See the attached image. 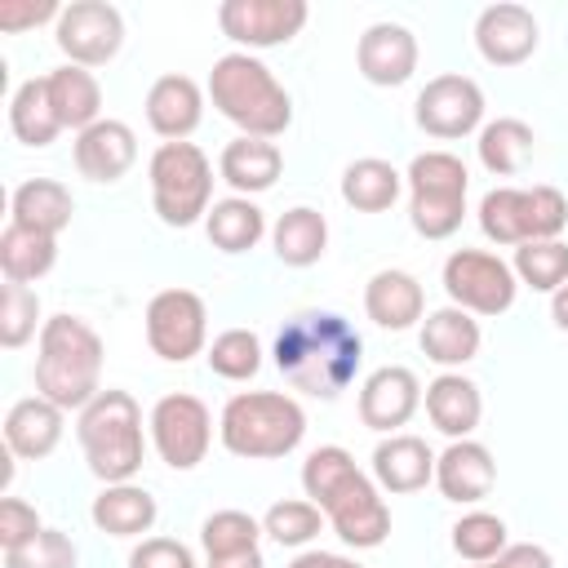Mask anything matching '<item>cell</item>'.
<instances>
[{"label":"cell","instance_id":"cell-46","mask_svg":"<svg viewBox=\"0 0 568 568\" xmlns=\"http://www.w3.org/2000/svg\"><path fill=\"white\" fill-rule=\"evenodd\" d=\"M58 22L62 9L53 0H40V4H0V31H27V27H40V22Z\"/></svg>","mask_w":568,"mask_h":568},{"label":"cell","instance_id":"cell-28","mask_svg":"<svg viewBox=\"0 0 568 568\" xmlns=\"http://www.w3.org/2000/svg\"><path fill=\"white\" fill-rule=\"evenodd\" d=\"M71 213H75V200L53 178H27L22 186H13L9 222H18V226L44 231V235H62L71 226Z\"/></svg>","mask_w":568,"mask_h":568},{"label":"cell","instance_id":"cell-19","mask_svg":"<svg viewBox=\"0 0 568 568\" xmlns=\"http://www.w3.org/2000/svg\"><path fill=\"white\" fill-rule=\"evenodd\" d=\"M493 484H497V462L479 439H453L435 457V488L457 506L484 501L493 493Z\"/></svg>","mask_w":568,"mask_h":568},{"label":"cell","instance_id":"cell-34","mask_svg":"<svg viewBox=\"0 0 568 568\" xmlns=\"http://www.w3.org/2000/svg\"><path fill=\"white\" fill-rule=\"evenodd\" d=\"M204 231H209V244L213 248H222V253H248L266 235V217H262V209L248 195H226V200H213V209L204 217Z\"/></svg>","mask_w":568,"mask_h":568},{"label":"cell","instance_id":"cell-50","mask_svg":"<svg viewBox=\"0 0 568 568\" xmlns=\"http://www.w3.org/2000/svg\"><path fill=\"white\" fill-rule=\"evenodd\" d=\"M550 320H555L559 333H568V284L550 293Z\"/></svg>","mask_w":568,"mask_h":568},{"label":"cell","instance_id":"cell-22","mask_svg":"<svg viewBox=\"0 0 568 568\" xmlns=\"http://www.w3.org/2000/svg\"><path fill=\"white\" fill-rule=\"evenodd\" d=\"M62 408L44 395H27L4 413V448L22 462H40L62 444Z\"/></svg>","mask_w":568,"mask_h":568},{"label":"cell","instance_id":"cell-6","mask_svg":"<svg viewBox=\"0 0 568 568\" xmlns=\"http://www.w3.org/2000/svg\"><path fill=\"white\" fill-rule=\"evenodd\" d=\"M75 439L84 448L89 470L102 484H129L142 470V408L129 390H102L75 417Z\"/></svg>","mask_w":568,"mask_h":568},{"label":"cell","instance_id":"cell-26","mask_svg":"<svg viewBox=\"0 0 568 568\" xmlns=\"http://www.w3.org/2000/svg\"><path fill=\"white\" fill-rule=\"evenodd\" d=\"M422 399H426L430 426H435L439 435H448V439H470L475 426H479V417H484V395H479V386H475L470 377H462V373H439V377L426 386Z\"/></svg>","mask_w":568,"mask_h":568},{"label":"cell","instance_id":"cell-36","mask_svg":"<svg viewBox=\"0 0 568 568\" xmlns=\"http://www.w3.org/2000/svg\"><path fill=\"white\" fill-rule=\"evenodd\" d=\"M532 129L524 124V120H515V115H501V120H493V124H484L479 129V164L488 169V173H497V178H515L524 164H528V155H532Z\"/></svg>","mask_w":568,"mask_h":568},{"label":"cell","instance_id":"cell-47","mask_svg":"<svg viewBox=\"0 0 568 568\" xmlns=\"http://www.w3.org/2000/svg\"><path fill=\"white\" fill-rule=\"evenodd\" d=\"M497 564H501V568H555L550 550H541V546H532V541H515V546H506V550L497 555Z\"/></svg>","mask_w":568,"mask_h":568},{"label":"cell","instance_id":"cell-3","mask_svg":"<svg viewBox=\"0 0 568 568\" xmlns=\"http://www.w3.org/2000/svg\"><path fill=\"white\" fill-rule=\"evenodd\" d=\"M36 395L80 413L102 395V337L80 315H49L36 351Z\"/></svg>","mask_w":568,"mask_h":568},{"label":"cell","instance_id":"cell-11","mask_svg":"<svg viewBox=\"0 0 568 568\" xmlns=\"http://www.w3.org/2000/svg\"><path fill=\"white\" fill-rule=\"evenodd\" d=\"M151 444L160 453L164 466L173 470H195L204 457H209V444H213V417L209 408L186 395V390H173V395H160L151 417Z\"/></svg>","mask_w":568,"mask_h":568},{"label":"cell","instance_id":"cell-23","mask_svg":"<svg viewBox=\"0 0 568 568\" xmlns=\"http://www.w3.org/2000/svg\"><path fill=\"white\" fill-rule=\"evenodd\" d=\"M373 479L382 493H422L435 479V453L422 435H386L373 448Z\"/></svg>","mask_w":568,"mask_h":568},{"label":"cell","instance_id":"cell-27","mask_svg":"<svg viewBox=\"0 0 568 568\" xmlns=\"http://www.w3.org/2000/svg\"><path fill=\"white\" fill-rule=\"evenodd\" d=\"M364 311L377 328L404 333L417 320H426V293L408 271H377L364 284Z\"/></svg>","mask_w":568,"mask_h":568},{"label":"cell","instance_id":"cell-48","mask_svg":"<svg viewBox=\"0 0 568 568\" xmlns=\"http://www.w3.org/2000/svg\"><path fill=\"white\" fill-rule=\"evenodd\" d=\"M288 568H364V564H355L346 555H333V550H302Z\"/></svg>","mask_w":568,"mask_h":568},{"label":"cell","instance_id":"cell-39","mask_svg":"<svg viewBox=\"0 0 568 568\" xmlns=\"http://www.w3.org/2000/svg\"><path fill=\"white\" fill-rule=\"evenodd\" d=\"M257 537H262V524L244 510H217L200 524V546L209 559H222V555H244V550H257Z\"/></svg>","mask_w":568,"mask_h":568},{"label":"cell","instance_id":"cell-43","mask_svg":"<svg viewBox=\"0 0 568 568\" xmlns=\"http://www.w3.org/2000/svg\"><path fill=\"white\" fill-rule=\"evenodd\" d=\"M75 541L58 528H40L31 541L4 550V568H75Z\"/></svg>","mask_w":568,"mask_h":568},{"label":"cell","instance_id":"cell-2","mask_svg":"<svg viewBox=\"0 0 568 568\" xmlns=\"http://www.w3.org/2000/svg\"><path fill=\"white\" fill-rule=\"evenodd\" d=\"M302 488L346 546L373 550L390 537V506L377 479H368L342 444H324L302 462Z\"/></svg>","mask_w":568,"mask_h":568},{"label":"cell","instance_id":"cell-24","mask_svg":"<svg viewBox=\"0 0 568 568\" xmlns=\"http://www.w3.org/2000/svg\"><path fill=\"white\" fill-rule=\"evenodd\" d=\"M417 342H422V355H426L430 364H439V368H462V364H470V359L479 355L484 333H479V320H475L470 311H462V306H439V311H430V315L422 320Z\"/></svg>","mask_w":568,"mask_h":568},{"label":"cell","instance_id":"cell-20","mask_svg":"<svg viewBox=\"0 0 568 568\" xmlns=\"http://www.w3.org/2000/svg\"><path fill=\"white\" fill-rule=\"evenodd\" d=\"M204 120V93L191 75H160L146 89V124L164 138V142H186Z\"/></svg>","mask_w":568,"mask_h":568},{"label":"cell","instance_id":"cell-29","mask_svg":"<svg viewBox=\"0 0 568 568\" xmlns=\"http://www.w3.org/2000/svg\"><path fill=\"white\" fill-rule=\"evenodd\" d=\"M89 515H93V524L106 537H142V532H151L160 506H155V497L142 484L129 479V484H106L93 497V510Z\"/></svg>","mask_w":568,"mask_h":568},{"label":"cell","instance_id":"cell-8","mask_svg":"<svg viewBox=\"0 0 568 568\" xmlns=\"http://www.w3.org/2000/svg\"><path fill=\"white\" fill-rule=\"evenodd\" d=\"M151 204L164 226H195L209 217L213 200V164L195 142H160L151 164Z\"/></svg>","mask_w":568,"mask_h":568},{"label":"cell","instance_id":"cell-32","mask_svg":"<svg viewBox=\"0 0 568 568\" xmlns=\"http://www.w3.org/2000/svg\"><path fill=\"white\" fill-rule=\"evenodd\" d=\"M271 244H275V257L284 266H315L324 257V248H328V222H324L320 209L297 204V209L275 217Z\"/></svg>","mask_w":568,"mask_h":568},{"label":"cell","instance_id":"cell-44","mask_svg":"<svg viewBox=\"0 0 568 568\" xmlns=\"http://www.w3.org/2000/svg\"><path fill=\"white\" fill-rule=\"evenodd\" d=\"M40 528H44V524H40V515H36L31 501H22V497H0V546H4V550L31 541Z\"/></svg>","mask_w":568,"mask_h":568},{"label":"cell","instance_id":"cell-33","mask_svg":"<svg viewBox=\"0 0 568 568\" xmlns=\"http://www.w3.org/2000/svg\"><path fill=\"white\" fill-rule=\"evenodd\" d=\"M53 262H58V235H44V231L18 226V222H9L0 231V271H4V280L36 284L40 275L53 271Z\"/></svg>","mask_w":568,"mask_h":568},{"label":"cell","instance_id":"cell-1","mask_svg":"<svg viewBox=\"0 0 568 568\" xmlns=\"http://www.w3.org/2000/svg\"><path fill=\"white\" fill-rule=\"evenodd\" d=\"M364 359V337L337 311H297L275 333V368L284 382L315 399H337Z\"/></svg>","mask_w":568,"mask_h":568},{"label":"cell","instance_id":"cell-37","mask_svg":"<svg viewBox=\"0 0 568 568\" xmlns=\"http://www.w3.org/2000/svg\"><path fill=\"white\" fill-rule=\"evenodd\" d=\"M510 271H515V280L528 284L532 293H555V288L568 284V244H564V240H532V244H519Z\"/></svg>","mask_w":568,"mask_h":568},{"label":"cell","instance_id":"cell-38","mask_svg":"<svg viewBox=\"0 0 568 568\" xmlns=\"http://www.w3.org/2000/svg\"><path fill=\"white\" fill-rule=\"evenodd\" d=\"M510 546L506 537V519L501 515H488V510H470L453 524V550L466 559V564H493L501 550Z\"/></svg>","mask_w":568,"mask_h":568},{"label":"cell","instance_id":"cell-49","mask_svg":"<svg viewBox=\"0 0 568 568\" xmlns=\"http://www.w3.org/2000/svg\"><path fill=\"white\" fill-rule=\"evenodd\" d=\"M209 568H266V564H262V550H244V555H222V559H209Z\"/></svg>","mask_w":568,"mask_h":568},{"label":"cell","instance_id":"cell-10","mask_svg":"<svg viewBox=\"0 0 568 568\" xmlns=\"http://www.w3.org/2000/svg\"><path fill=\"white\" fill-rule=\"evenodd\" d=\"M444 293L453 306H462L470 315H501L515 306L519 280H515L510 262H501L497 253L457 248L444 262Z\"/></svg>","mask_w":568,"mask_h":568},{"label":"cell","instance_id":"cell-18","mask_svg":"<svg viewBox=\"0 0 568 568\" xmlns=\"http://www.w3.org/2000/svg\"><path fill=\"white\" fill-rule=\"evenodd\" d=\"M355 67L368 84L395 89L417 71V36L404 22H373L355 44Z\"/></svg>","mask_w":568,"mask_h":568},{"label":"cell","instance_id":"cell-25","mask_svg":"<svg viewBox=\"0 0 568 568\" xmlns=\"http://www.w3.org/2000/svg\"><path fill=\"white\" fill-rule=\"evenodd\" d=\"M217 173L222 182L235 191V195H257V191H271L275 178L284 173V155L271 138H231L217 155Z\"/></svg>","mask_w":568,"mask_h":568},{"label":"cell","instance_id":"cell-45","mask_svg":"<svg viewBox=\"0 0 568 568\" xmlns=\"http://www.w3.org/2000/svg\"><path fill=\"white\" fill-rule=\"evenodd\" d=\"M129 568H195V555L173 537H146L142 546H133Z\"/></svg>","mask_w":568,"mask_h":568},{"label":"cell","instance_id":"cell-12","mask_svg":"<svg viewBox=\"0 0 568 568\" xmlns=\"http://www.w3.org/2000/svg\"><path fill=\"white\" fill-rule=\"evenodd\" d=\"M146 342L160 359L186 364L209 342V311L204 297L191 288H164L146 302Z\"/></svg>","mask_w":568,"mask_h":568},{"label":"cell","instance_id":"cell-21","mask_svg":"<svg viewBox=\"0 0 568 568\" xmlns=\"http://www.w3.org/2000/svg\"><path fill=\"white\" fill-rule=\"evenodd\" d=\"M138 160V138L124 120H98L75 133V169L89 182H120Z\"/></svg>","mask_w":568,"mask_h":568},{"label":"cell","instance_id":"cell-7","mask_svg":"<svg viewBox=\"0 0 568 568\" xmlns=\"http://www.w3.org/2000/svg\"><path fill=\"white\" fill-rule=\"evenodd\" d=\"M408 222L422 240H448L466 217V186L470 173L453 151H422L413 155L408 173Z\"/></svg>","mask_w":568,"mask_h":568},{"label":"cell","instance_id":"cell-41","mask_svg":"<svg viewBox=\"0 0 568 568\" xmlns=\"http://www.w3.org/2000/svg\"><path fill=\"white\" fill-rule=\"evenodd\" d=\"M324 524V510L315 501H302V497H288V501H275L266 515H262V532L280 546H306Z\"/></svg>","mask_w":568,"mask_h":568},{"label":"cell","instance_id":"cell-35","mask_svg":"<svg viewBox=\"0 0 568 568\" xmlns=\"http://www.w3.org/2000/svg\"><path fill=\"white\" fill-rule=\"evenodd\" d=\"M9 129H13V138L27 142V146H49V142L62 133V120H58V111H53V102H49L44 75H40V80H22V84L13 89V98H9Z\"/></svg>","mask_w":568,"mask_h":568},{"label":"cell","instance_id":"cell-13","mask_svg":"<svg viewBox=\"0 0 568 568\" xmlns=\"http://www.w3.org/2000/svg\"><path fill=\"white\" fill-rule=\"evenodd\" d=\"M53 40L71 58V67H106L124 44V18L106 0H75L62 9Z\"/></svg>","mask_w":568,"mask_h":568},{"label":"cell","instance_id":"cell-51","mask_svg":"<svg viewBox=\"0 0 568 568\" xmlns=\"http://www.w3.org/2000/svg\"><path fill=\"white\" fill-rule=\"evenodd\" d=\"M475 568H501V564H497V559H493V564H475Z\"/></svg>","mask_w":568,"mask_h":568},{"label":"cell","instance_id":"cell-17","mask_svg":"<svg viewBox=\"0 0 568 568\" xmlns=\"http://www.w3.org/2000/svg\"><path fill=\"white\" fill-rule=\"evenodd\" d=\"M475 49L493 67H519V62H528L532 49H537V18H532V9L510 4V0L488 4L479 13V22H475Z\"/></svg>","mask_w":568,"mask_h":568},{"label":"cell","instance_id":"cell-5","mask_svg":"<svg viewBox=\"0 0 568 568\" xmlns=\"http://www.w3.org/2000/svg\"><path fill=\"white\" fill-rule=\"evenodd\" d=\"M222 448L248 462H271L288 457L302 435H306V413L293 395L280 390H240L226 399L222 422H217Z\"/></svg>","mask_w":568,"mask_h":568},{"label":"cell","instance_id":"cell-9","mask_svg":"<svg viewBox=\"0 0 568 568\" xmlns=\"http://www.w3.org/2000/svg\"><path fill=\"white\" fill-rule=\"evenodd\" d=\"M568 226V200L559 186H497L479 200V231L493 244L519 248L532 240H559Z\"/></svg>","mask_w":568,"mask_h":568},{"label":"cell","instance_id":"cell-4","mask_svg":"<svg viewBox=\"0 0 568 568\" xmlns=\"http://www.w3.org/2000/svg\"><path fill=\"white\" fill-rule=\"evenodd\" d=\"M209 98L244 138H271L275 142L293 124L288 89L253 53H222L209 71Z\"/></svg>","mask_w":568,"mask_h":568},{"label":"cell","instance_id":"cell-16","mask_svg":"<svg viewBox=\"0 0 568 568\" xmlns=\"http://www.w3.org/2000/svg\"><path fill=\"white\" fill-rule=\"evenodd\" d=\"M417 404H422V382L404 364H386V368L368 373L359 386V422L382 435H395L399 426H408Z\"/></svg>","mask_w":568,"mask_h":568},{"label":"cell","instance_id":"cell-42","mask_svg":"<svg viewBox=\"0 0 568 568\" xmlns=\"http://www.w3.org/2000/svg\"><path fill=\"white\" fill-rule=\"evenodd\" d=\"M36 324H40V293L31 284L4 280V293H0V342L9 351H18L22 342L36 337Z\"/></svg>","mask_w":568,"mask_h":568},{"label":"cell","instance_id":"cell-14","mask_svg":"<svg viewBox=\"0 0 568 568\" xmlns=\"http://www.w3.org/2000/svg\"><path fill=\"white\" fill-rule=\"evenodd\" d=\"M413 120L422 133L439 138V142H453V138H466L479 129L484 120V89L470 80V75H435L426 80V89L417 93L413 102Z\"/></svg>","mask_w":568,"mask_h":568},{"label":"cell","instance_id":"cell-30","mask_svg":"<svg viewBox=\"0 0 568 568\" xmlns=\"http://www.w3.org/2000/svg\"><path fill=\"white\" fill-rule=\"evenodd\" d=\"M44 84H49V102H53L62 129L84 133L89 124L102 120V115H98V111H102V89H98L93 71L67 62V67H53V71L44 75Z\"/></svg>","mask_w":568,"mask_h":568},{"label":"cell","instance_id":"cell-40","mask_svg":"<svg viewBox=\"0 0 568 568\" xmlns=\"http://www.w3.org/2000/svg\"><path fill=\"white\" fill-rule=\"evenodd\" d=\"M209 368L226 382H248L262 368V342L248 328H226L209 342Z\"/></svg>","mask_w":568,"mask_h":568},{"label":"cell","instance_id":"cell-31","mask_svg":"<svg viewBox=\"0 0 568 568\" xmlns=\"http://www.w3.org/2000/svg\"><path fill=\"white\" fill-rule=\"evenodd\" d=\"M399 191H404V173L390 160H377V155L351 160L346 173H342V200L355 213H386L399 200Z\"/></svg>","mask_w":568,"mask_h":568},{"label":"cell","instance_id":"cell-15","mask_svg":"<svg viewBox=\"0 0 568 568\" xmlns=\"http://www.w3.org/2000/svg\"><path fill=\"white\" fill-rule=\"evenodd\" d=\"M306 18H311L306 0H222L217 4L222 36L248 49L288 44L306 27Z\"/></svg>","mask_w":568,"mask_h":568}]
</instances>
